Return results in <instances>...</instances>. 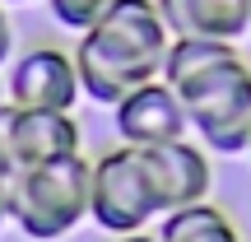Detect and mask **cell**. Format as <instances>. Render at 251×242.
<instances>
[{
	"label": "cell",
	"instance_id": "cell-1",
	"mask_svg": "<svg viewBox=\"0 0 251 242\" xmlns=\"http://www.w3.org/2000/svg\"><path fill=\"white\" fill-rule=\"evenodd\" d=\"M163 84L186 108L191 131L214 154L251 149V65L237 56L233 42L214 37H172Z\"/></svg>",
	"mask_w": 251,
	"mask_h": 242
},
{
	"label": "cell",
	"instance_id": "cell-2",
	"mask_svg": "<svg viewBox=\"0 0 251 242\" xmlns=\"http://www.w3.org/2000/svg\"><path fill=\"white\" fill-rule=\"evenodd\" d=\"M168 47H172V33L153 0H112L98 24L79 33V47H75V70H79L84 98L117 108L130 89L163 80Z\"/></svg>",
	"mask_w": 251,
	"mask_h": 242
},
{
	"label": "cell",
	"instance_id": "cell-3",
	"mask_svg": "<svg viewBox=\"0 0 251 242\" xmlns=\"http://www.w3.org/2000/svg\"><path fill=\"white\" fill-rule=\"evenodd\" d=\"M89 187L93 163L84 154L19 168V177L9 182V224L33 242H61L79 228V219H89Z\"/></svg>",
	"mask_w": 251,
	"mask_h": 242
},
{
	"label": "cell",
	"instance_id": "cell-4",
	"mask_svg": "<svg viewBox=\"0 0 251 242\" xmlns=\"http://www.w3.org/2000/svg\"><path fill=\"white\" fill-rule=\"evenodd\" d=\"M89 219L107 233H144L149 219H158V205H153V187L149 172H144L140 149L130 144H117L102 159H93V187H89Z\"/></svg>",
	"mask_w": 251,
	"mask_h": 242
},
{
	"label": "cell",
	"instance_id": "cell-5",
	"mask_svg": "<svg viewBox=\"0 0 251 242\" xmlns=\"http://www.w3.org/2000/svg\"><path fill=\"white\" fill-rule=\"evenodd\" d=\"M79 70L75 56L61 47H33L14 61L5 80L9 108H37V112H75L79 103Z\"/></svg>",
	"mask_w": 251,
	"mask_h": 242
},
{
	"label": "cell",
	"instance_id": "cell-6",
	"mask_svg": "<svg viewBox=\"0 0 251 242\" xmlns=\"http://www.w3.org/2000/svg\"><path fill=\"white\" fill-rule=\"evenodd\" d=\"M144 172H149V187H153V205H158V219L172 215V210H186L200 205L209 196V159L205 149H196L191 140H172V144H153V149H140Z\"/></svg>",
	"mask_w": 251,
	"mask_h": 242
},
{
	"label": "cell",
	"instance_id": "cell-7",
	"mask_svg": "<svg viewBox=\"0 0 251 242\" xmlns=\"http://www.w3.org/2000/svg\"><path fill=\"white\" fill-rule=\"evenodd\" d=\"M186 131H191L186 108L172 93V84H163V80L140 84V89H130L117 103V135L130 149H153V144L186 140Z\"/></svg>",
	"mask_w": 251,
	"mask_h": 242
},
{
	"label": "cell",
	"instance_id": "cell-8",
	"mask_svg": "<svg viewBox=\"0 0 251 242\" xmlns=\"http://www.w3.org/2000/svg\"><path fill=\"white\" fill-rule=\"evenodd\" d=\"M5 135H9V149H14L19 168H42V163L56 159H70L79 154L84 135L79 121L70 112H37V108H5Z\"/></svg>",
	"mask_w": 251,
	"mask_h": 242
},
{
	"label": "cell",
	"instance_id": "cell-9",
	"mask_svg": "<svg viewBox=\"0 0 251 242\" xmlns=\"http://www.w3.org/2000/svg\"><path fill=\"white\" fill-rule=\"evenodd\" d=\"M172 37L237 42L251 28V0H153Z\"/></svg>",
	"mask_w": 251,
	"mask_h": 242
},
{
	"label": "cell",
	"instance_id": "cell-10",
	"mask_svg": "<svg viewBox=\"0 0 251 242\" xmlns=\"http://www.w3.org/2000/svg\"><path fill=\"white\" fill-rule=\"evenodd\" d=\"M158 238H163V242H242L237 224H233V219H228L219 205H209V200L163 215Z\"/></svg>",
	"mask_w": 251,
	"mask_h": 242
},
{
	"label": "cell",
	"instance_id": "cell-11",
	"mask_svg": "<svg viewBox=\"0 0 251 242\" xmlns=\"http://www.w3.org/2000/svg\"><path fill=\"white\" fill-rule=\"evenodd\" d=\"M112 0H47V9H51L56 24L75 28V33H89L93 24L102 19V9H107Z\"/></svg>",
	"mask_w": 251,
	"mask_h": 242
},
{
	"label": "cell",
	"instance_id": "cell-12",
	"mask_svg": "<svg viewBox=\"0 0 251 242\" xmlns=\"http://www.w3.org/2000/svg\"><path fill=\"white\" fill-rule=\"evenodd\" d=\"M19 177V163H14V149H9V135H5V121H0V187Z\"/></svg>",
	"mask_w": 251,
	"mask_h": 242
},
{
	"label": "cell",
	"instance_id": "cell-13",
	"mask_svg": "<svg viewBox=\"0 0 251 242\" xmlns=\"http://www.w3.org/2000/svg\"><path fill=\"white\" fill-rule=\"evenodd\" d=\"M9 47H14V28H9V14H5V5H0V65H5Z\"/></svg>",
	"mask_w": 251,
	"mask_h": 242
},
{
	"label": "cell",
	"instance_id": "cell-14",
	"mask_svg": "<svg viewBox=\"0 0 251 242\" xmlns=\"http://www.w3.org/2000/svg\"><path fill=\"white\" fill-rule=\"evenodd\" d=\"M117 242H163L158 233H126V238H117Z\"/></svg>",
	"mask_w": 251,
	"mask_h": 242
},
{
	"label": "cell",
	"instance_id": "cell-15",
	"mask_svg": "<svg viewBox=\"0 0 251 242\" xmlns=\"http://www.w3.org/2000/svg\"><path fill=\"white\" fill-rule=\"evenodd\" d=\"M9 219V187H0V224Z\"/></svg>",
	"mask_w": 251,
	"mask_h": 242
},
{
	"label": "cell",
	"instance_id": "cell-16",
	"mask_svg": "<svg viewBox=\"0 0 251 242\" xmlns=\"http://www.w3.org/2000/svg\"><path fill=\"white\" fill-rule=\"evenodd\" d=\"M5 108H9V98H5V84H0V117H5Z\"/></svg>",
	"mask_w": 251,
	"mask_h": 242
},
{
	"label": "cell",
	"instance_id": "cell-17",
	"mask_svg": "<svg viewBox=\"0 0 251 242\" xmlns=\"http://www.w3.org/2000/svg\"><path fill=\"white\" fill-rule=\"evenodd\" d=\"M0 5H28V0H0Z\"/></svg>",
	"mask_w": 251,
	"mask_h": 242
},
{
	"label": "cell",
	"instance_id": "cell-18",
	"mask_svg": "<svg viewBox=\"0 0 251 242\" xmlns=\"http://www.w3.org/2000/svg\"><path fill=\"white\" fill-rule=\"evenodd\" d=\"M247 154H251V149H247Z\"/></svg>",
	"mask_w": 251,
	"mask_h": 242
}]
</instances>
